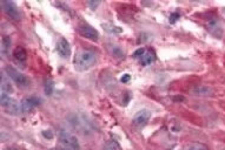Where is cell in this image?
<instances>
[{"label": "cell", "mask_w": 225, "mask_h": 150, "mask_svg": "<svg viewBox=\"0 0 225 150\" xmlns=\"http://www.w3.org/2000/svg\"><path fill=\"white\" fill-rule=\"evenodd\" d=\"M96 64V55L91 51H86V49H81L78 53L75 54L74 60H73V64L74 68L79 72H85V70L90 69L93 64Z\"/></svg>", "instance_id": "cell-1"}, {"label": "cell", "mask_w": 225, "mask_h": 150, "mask_svg": "<svg viewBox=\"0 0 225 150\" xmlns=\"http://www.w3.org/2000/svg\"><path fill=\"white\" fill-rule=\"evenodd\" d=\"M54 150H80V145L75 136L61 131L59 135V147Z\"/></svg>", "instance_id": "cell-2"}, {"label": "cell", "mask_w": 225, "mask_h": 150, "mask_svg": "<svg viewBox=\"0 0 225 150\" xmlns=\"http://www.w3.org/2000/svg\"><path fill=\"white\" fill-rule=\"evenodd\" d=\"M5 72H6V74H7V76L14 81L19 87L25 88V87L28 86V79H27L22 73H20L18 69L13 68L12 66H7L5 68Z\"/></svg>", "instance_id": "cell-3"}, {"label": "cell", "mask_w": 225, "mask_h": 150, "mask_svg": "<svg viewBox=\"0 0 225 150\" xmlns=\"http://www.w3.org/2000/svg\"><path fill=\"white\" fill-rule=\"evenodd\" d=\"M1 6H2L4 12H5L11 19L16 20V21H19V20L22 19L20 11H19L18 6H17L13 1H11V0H4V1L1 2Z\"/></svg>", "instance_id": "cell-4"}, {"label": "cell", "mask_w": 225, "mask_h": 150, "mask_svg": "<svg viewBox=\"0 0 225 150\" xmlns=\"http://www.w3.org/2000/svg\"><path fill=\"white\" fill-rule=\"evenodd\" d=\"M40 103V100L38 99V97H34V96H30V97H26V99H24L22 102H20V107H22V113L24 114H27V113H31L34 109V108L37 107L38 104Z\"/></svg>", "instance_id": "cell-5"}, {"label": "cell", "mask_w": 225, "mask_h": 150, "mask_svg": "<svg viewBox=\"0 0 225 150\" xmlns=\"http://www.w3.org/2000/svg\"><path fill=\"white\" fill-rule=\"evenodd\" d=\"M78 31L80 33V35H83V37L86 38V39H89V40L97 41V40L99 39V33H98V31H97L96 28H93L92 26L84 25V26L79 27Z\"/></svg>", "instance_id": "cell-6"}, {"label": "cell", "mask_w": 225, "mask_h": 150, "mask_svg": "<svg viewBox=\"0 0 225 150\" xmlns=\"http://www.w3.org/2000/svg\"><path fill=\"white\" fill-rule=\"evenodd\" d=\"M57 51L61 58H70L71 56V46L69 41L65 39V38H60L58 40V43H57Z\"/></svg>", "instance_id": "cell-7"}, {"label": "cell", "mask_w": 225, "mask_h": 150, "mask_svg": "<svg viewBox=\"0 0 225 150\" xmlns=\"http://www.w3.org/2000/svg\"><path fill=\"white\" fill-rule=\"evenodd\" d=\"M151 117V113L149 110H140L139 113L136 114V116L133 117V123L136 126H145L147 123V121L150 120Z\"/></svg>", "instance_id": "cell-8"}, {"label": "cell", "mask_w": 225, "mask_h": 150, "mask_svg": "<svg viewBox=\"0 0 225 150\" xmlns=\"http://www.w3.org/2000/svg\"><path fill=\"white\" fill-rule=\"evenodd\" d=\"M13 58L16 60V62L20 64V67H24V64L27 60V52L22 47H17L13 52Z\"/></svg>", "instance_id": "cell-9"}, {"label": "cell", "mask_w": 225, "mask_h": 150, "mask_svg": "<svg viewBox=\"0 0 225 150\" xmlns=\"http://www.w3.org/2000/svg\"><path fill=\"white\" fill-rule=\"evenodd\" d=\"M193 95L196 96H200V97H206V96H211L213 94V90L210 88V87L206 86H198L194 87L192 90H191Z\"/></svg>", "instance_id": "cell-10"}, {"label": "cell", "mask_w": 225, "mask_h": 150, "mask_svg": "<svg viewBox=\"0 0 225 150\" xmlns=\"http://www.w3.org/2000/svg\"><path fill=\"white\" fill-rule=\"evenodd\" d=\"M0 87H1V91H4L6 94H8V95L14 91V89H13V87H12V85H11V82L8 81V79H7L4 74L1 75V86Z\"/></svg>", "instance_id": "cell-11"}, {"label": "cell", "mask_w": 225, "mask_h": 150, "mask_svg": "<svg viewBox=\"0 0 225 150\" xmlns=\"http://www.w3.org/2000/svg\"><path fill=\"white\" fill-rule=\"evenodd\" d=\"M10 49H11V39L8 37H2V40H1V54L4 56L8 55Z\"/></svg>", "instance_id": "cell-12"}, {"label": "cell", "mask_w": 225, "mask_h": 150, "mask_svg": "<svg viewBox=\"0 0 225 150\" xmlns=\"http://www.w3.org/2000/svg\"><path fill=\"white\" fill-rule=\"evenodd\" d=\"M156 56L155 54L152 53V52H145V54L140 58V62L143 66H149L150 64H152L153 61H155Z\"/></svg>", "instance_id": "cell-13"}, {"label": "cell", "mask_w": 225, "mask_h": 150, "mask_svg": "<svg viewBox=\"0 0 225 150\" xmlns=\"http://www.w3.org/2000/svg\"><path fill=\"white\" fill-rule=\"evenodd\" d=\"M53 89H54V85H53V81L51 79L45 81V87H44V90H45V94L47 96H51L53 94Z\"/></svg>", "instance_id": "cell-14"}, {"label": "cell", "mask_w": 225, "mask_h": 150, "mask_svg": "<svg viewBox=\"0 0 225 150\" xmlns=\"http://www.w3.org/2000/svg\"><path fill=\"white\" fill-rule=\"evenodd\" d=\"M104 150H120V147H119V144L116 141L111 139V141H108L106 144H105Z\"/></svg>", "instance_id": "cell-15"}, {"label": "cell", "mask_w": 225, "mask_h": 150, "mask_svg": "<svg viewBox=\"0 0 225 150\" xmlns=\"http://www.w3.org/2000/svg\"><path fill=\"white\" fill-rule=\"evenodd\" d=\"M189 150H209V149H208L206 145L202 144V143H193V144L189 148Z\"/></svg>", "instance_id": "cell-16"}, {"label": "cell", "mask_w": 225, "mask_h": 150, "mask_svg": "<svg viewBox=\"0 0 225 150\" xmlns=\"http://www.w3.org/2000/svg\"><path fill=\"white\" fill-rule=\"evenodd\" d=\"M112 53L114 54L117 58H123V55H124L123 51L119 48V47H114V48L112 49Z\"/></svg>", "instance_id": "cell-17"}, {"label": "cell", "mask_w": 225, "mask_h": 150, "mask_svg": "<svg viewBox=\"0 0 225 150\" xmlns=\"http://www.w3.org/2000/svg\"><path fill=\"white\" fill-rule=\"evenodd\" d=\"M144 54H145V49L144 48H138L133 53V58H141Z\"/></svg>", "instance_id": "cell-18"}, {"label": "cell", "mask_w": 225, "mask_h": 150, "mask_svg": "<svg viewBox=\"0 0 225 150\" xmlns=\"http://www.w3.org/2000/svg\"><path fill=\"white\" fill-rule=\"evenodd\" d=\"M180 16V14L179 13H177V12H175V13H172L171 15H170V22L171 24H175V22L177 21V19Z\"/></svg>", "instance_id": "cell-19"}, {"label": "cell", "mask_w": 225, "mask_h": 150, "mask_svg": "<svg viewBox=\"0 0 225 150\" xmlns=\"http://www.w3.org/2000/svg\"><path fill=\"white\" fill-rule=\"evenodd\" d=\"M43 135H44V137H46L47 139H53V133H52L51 130H44Z\"/></svg>", "instance_id": "cell-20"}, {"label": "cell", "mask_w": 225, "mask_h": 150, "mask_svg": "<svg viewBox=\"0 0 225 150\" xmlns=\"http://www.w3.org/2000/svg\"><path fill=\"white\" fill-rule=\"evenodd\" d=\"M130 79H131V75L129 74H124L123 76H122V79H120V81L123 82V83H126V82H129Z\"/></svg>", "instance_id": "cell-21"}, {"label": "cell", "mask_w": 225, "mask_h": 150, "mask_svg": "<svg viewBox=\"0 0 225 150\" xmlns=\"http://www.w3.org/2000/svg\"><path fill=\"white\" fill-rule=\"evenodd\" d=\"M99 4H100L99 1H94V2H92V1H90V2H89V6H90V7H92V8L94 10V8H96V7H97V6H98V5H99Z\"/></svg>", "instance_id": "cell-22"}, {"label": "cell", "mask_w": 225, "mask_h": 150, "mask_svg": "<svg viewBox=\"0 0 225 150\" xmlns=\"http://www.w3.org/2000/svg\"><path fill=\"white\" fill-rule=\"evenodd\" d=\"M173 100H175V101H184V97H178V96H176V97H173Z\"/></svg>", "instance_id": "cell-23"}]
</instances>
